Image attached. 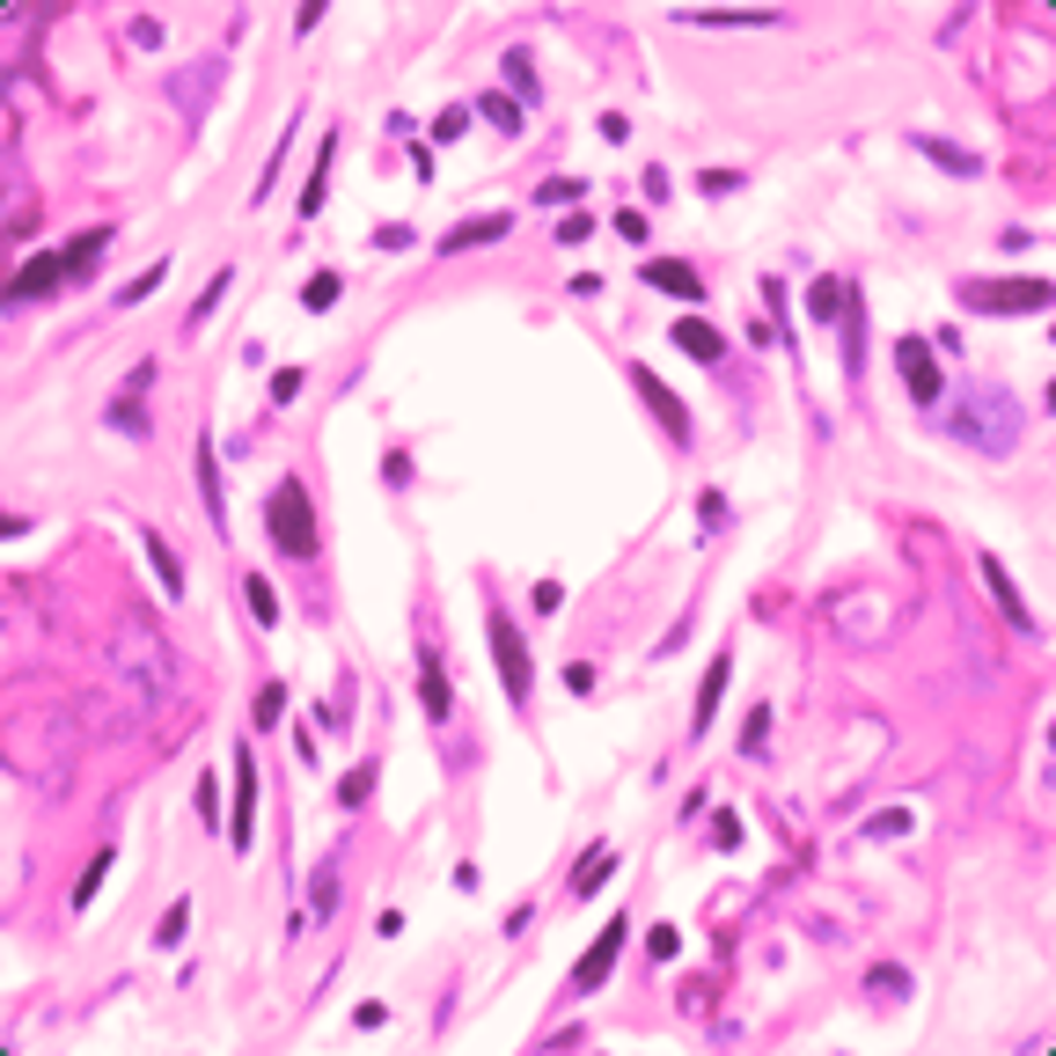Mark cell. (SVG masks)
<instances>
[{
    "label": "cell",
    "instance_id": "cell-1",
    "mask_svg": "<svg viewBox=\"0 0 1056 1056\" xmlns=\"http://www.w3.org/2000/svg\"><path fill=\"white\" fill-rule=\"evenodd\" d=\"M939 426L954 433V441H968L976 455H1006L1012 441H1020V404H1012L1006 390H961L947 411H939Z\"/></svg>",
    "mask_w": 1056,
    "mask_h": 1056
},
{
    "label": "cell",
    "instance_id": "cell-2",
    "mask_svg": "<svg viewBox=\"0 0 1056 1056\" xmlns=\"http://www.w3.org/2000/svg\"><path fill=\"white\" fill-rule=\"evenodd\" d=\"M111 668H118L148 705H162V697L176 689V653H170V639L154 631L148 616H125V624H118V639H111Z\"/></svg>",
    "mask_w": 1056,
    "mask_h": 1056
},
{
    "label": "cell",
    "instance_id": "cell-3",
    "mask_svg": "<svg viewBox=\"0 0 1056 1056\" xmlns=\"http://www.w3.org/2000/svg\"><path fill=\"white\" fill-rule=\"evenodd\" d=\"M265 529H271V550H279V558H316V507H309V485H301V477L271 485Z\"/></svg>",
    "mask_w": 1056,
    "mask_h": 1056
},
{
    "label": "cell",
    "instance_id": "cell-4",
    "mask_svg": "<svg viewBox=\"0 0 1056 1056\" xmlns=\"http://www.w3.org/2000/svg\"><path fill=\"white\" fill-rule=\"evenodd\" d=\"M968 316H1042L1056 301L1049 279H961L954 287Z\"/></svg>",
    "mask_w": 1056,
    "mask_h": 1056
},
{
    "label": "cell",
    "instance_id": "cell-5",
    "mask_svg": "<svg viewBox=\"0 0 1056 1056\" xmlns=\"http://www.w3.org/2000/svg\"><path fill=\"white\" fill-rule=\"evenodd\" d=\"M485 631H491V661H499V683H507V697H514L521 712H529L536 668H529V639H521V624H514L507 610H491V616H485Z\"/></svg>",
    "mask_w": 1056,
    "mask_h": 1056
},
{
    "label": "cell",
    "instance_id": "cell-6",
    "mask_svg": "<svg viewBox=\"0 0 1056 1056\" xmlns=\"http://www.w3.org/2000/svg\"><path fill=\"white\" fill-rule=\"evenodd\" d=\"M624 939H631V917H610L602 925V939H594L588 954H580V968H572V998H588V990H602L616 968V954H624Z\"/></svg>",
    "mask_w": 1056,
    "mask_h": 1056
},
{
    "label": "cell",
    "instance_id": "cell-7",
    "mask_svg": "<svg viewBox=\"0 0 1056 1056\" xmlns=\"http://www.w3.org/2000/svg\"><path fill=\"white\" fill-rule=\"evenodd\" d=\"M228 74V59L221 51H206L198 67H184V74H170V103L184 111V118H206V103H213V89H221Z\"/></svg>",
    "mask_w": 1056,
    "mask_h": 1056
},
{
    "label": "cell",
    "instance_id": "cell-8",
    "mask_svg": "<svg viewBox=\"0 0 1056 1056\" xmlns=\"http://www.w3.org/2000/svg\"><path fill=\"white\" fill-rule=\"evenodd\" d=\"M895 368H903V390L917 396L925 411H939V360H932V345L903 338V345H895Z\"/></svg>",
    "mask_w": 1056,
    "mask_h": 1056
},
{
    "label": "cell",
    "instance_id": "cell-9",
    "mask_svg": "<svg viewBox=\"0 0 1056 1056\" xmlns=\"http://www.w3.org/2000/svg\"><path fill=\"white\" fill-rule=\"evenodd\" d=\"M976 572H983V588H990V602H998V616H1006V624H1012V631H1020V639H1034L1042 624H1034V610H1028V602H1020V588H1012V572L998 566L990 550H983V558H976Z\"/></svg>",
    "mask_w": 1056,
    "mask_h": 1056
},
{
    "label": "cell",
    "instance_id": "cell-10",
    "mask_svg": "<svg viewBox=\"0 0 1056 1056\" xmlns=\"http://www.w3.org/2000/svg\"><path fill=\"white\" fill-rule=\"evenodd\" d=\"M228 836H235V851H250V836H257V756L250 749H235V814H228Z\"/></svg>",
    "mask_w": 1056,
    "mask_h": 1056
},
{
    "label": "cell",
    "instance_id": "cell-11",
    "mask_svg": "<svg viewBox=\"0 0 1056 1056\" xmlns=\"http://www.w3.org/2000/svg\"><path fill=\"white\" fill-rule=\"evenodd\" d=\"M59 279H74V265H67V250H37L23 271H15V301H37V294H51Z\"/></svg>",
    "mask_w": 1056,
    "mask_h": 1056
},
{
    "label": "cell",
    "instance_id": "cell-12",
    "mask_svg": "<svg viewBox=\"0 0 1056 1056\" xmlns=\"http://www.w3.org/2000/svg\"><path fill=\"white\" fill-rule=\"evenodd\" d=\"M646 287H653V294H675V301H705V279H697V265H683V257H646Z\"/></svg>",
    "mask_w": 1056,
    "mask_h": 1056
},
{
    "label": "cell",
    "instance_id": "cell-13",
    "mask_svg": "<svg viewBox=\"0 0 1056 1056\" xmlns=\"http://www.w3.org/2000/svg\"><path fill=\"white\" fill-rule=\"evenodd\" d=\"M192 463H198V491H206V514H213V529H228V491H221V448H213V433H198Z\"/></svg>",
    "mask_w": 1056,
    "mask_h": 1056
},
{
    "label": "cell",
    "instance_id": "cell-14",
    "mask_svg": "<svg viewBox=\"0 0 1056 1056\" xmlns=\"http://www.w3.org/2000/svg\"><path fill=\"white\" fill-rule=\"evenodd\" d=\"M909 148L925 154V162H939V170H954V176H983V154H968V148H954V140H939V132H917Z\"/></svg>",
    "mask_w": 1056,
    "mask_h": 1056
},
{
    "label": "cell",
    "instance_id": "cell-15",
    "mask_svg": "<svg viewBox=\"0 0 1056 1056\" xmlns=\"http://www.w3.org/2000/svg\"><path fill=\"white\" fill-rule=\"evenodd\" d=\"M727 675H734V661L719 653V661L705 668V689H697V712H689V734H705V727H712V719H719V697H727Z\"/></svg>",
    "mask_w": 1056,
    "mask_h": 1056
},
{
    "label": "cell",
    "instance_id": "cell-16",
    "mask_svg": "<svg viewBox=\"0 0 1056 1056\" xmlns=\"http://www.w3.org/2000/svg\"><path fill=\"white\" fill-rule=\"evenodd\" d=\"M140 543H148V558H154V580H162V594H170V602H184V558H176L170 543H162V529H140Z\"/></svg>",
    "mask_w": 1056,
    "mask_h": 1056
},
{
    "label": "cell",
    "instance_id": "cell-17",
    "mask_svg": "<svg viewBox=\"0 0 1056 1056\" xmlns=\"http://www.w3.org/2000/svg\"><path fill=\"white\" fill-rule=\"evenodd\" d=\"M507 228H514V213H477V221H455L441 235V250H469V243H499V235H507Z\"/></svg>",
    "mask_w": 1056,
    "mask_h": 1056
},
{
    "label": "cell",
    "instance_id": "cell-18",
    "mask_svg": "<svg viewBox=\"0 0 1056 1056\" xmlns=\"http://www.w3.org/2000/svg\"><path fill=\"white\" fill-rule=\"evenodd\" d=\"M639 396L653 404V418L668 426V441H689V411H683V404H675V396H668V390H661V382H653L646 368H639Z\"/></svg>",
    "mask_w": 1056,
    "mask_h": 1056
},
{
    "label": "cell",
    "instance_id": "cell-19",
    "mask_svg": "<svg viewBox=\"0 0 1056 1056\" xmlns=\"http://www.w3.org/2000/svg\"><path fill=\"white\" fill-rule=\"evenodd\" d=\"M418 697H426V719H448V712H455V689H448V675H441V661H433V653H418Z\"/></svg>",
    "mask_w": 1056,
    "mask_h": 1056
},
{
    "label": "cell",
    "instance_id": "cell-20",
    "mask_svg": "<svg viewBox=\"0 0 1056 1056\" xmlns=\"http://www.w3.org/2000/svg\"><path fill=\"white\" fill-rule=\"evenodd\" d=\"M499 81H507V96H514V103H536L543 96V89H536V59H529V51H499Z\"/></svg>",
    "mask_w": 1056,
    "mask_h": 1056
},
{
    "label": "cell",
    "instance_id": "cell-21",
    "mask_svg": "<svg viewBox=\"0 0 1056 1056\" xmlns=\"http://www.w3.org/2000/svg\"><path fill=\"white\" fill-rule=\"evenodd\" d=\"M675 345H683L689 360H705V368H712L719 352H727V338H719L712 323H697V316H683V323H675Z\"/></svg>",
    "mask_w": 1056,
    "mask_h": 1056
},
{
    "label": "cell",
    "instance_id": "cell-22",
    "mask_svg": "<svg viewBox=\"0 0 1056 1056\" xmlns=\"http://www.w3.org/2000/svg\"><path fill=\"white\" fill-rule=\"evenodd\" d=\"M610 873H616V844H594L588 859L572 866V895H594V887L610 881Z\"/></svg>",
    "mask_w": 1056,
    "mask_h": 1056
},
{
    "label": "cell",
    "instance_id": "cell-23",
    "mask_svg": "<svg viewBox=\"0 0 1056 1056\" xmlns=\"http://www.w3.org/2000/svg\"><path fill=\"white\" fill-rule=\"evenodd\" d=\"M844 301H851L844 279H814V287H808V323H836V316H844Z\"/></svg>",
    "mask_w": 1056,
    "mask_h": 1056
},
{
    "label": "cell",
    "instance_id": "cell-24",
    "mask_svg": "<svg viewBox=\"0 0 1056 1056\" xmlns=\"http://www.w3.org/2000/svg\"><path fill=\"white\" fill-rule=\"evenodd\" d=\"M148 382H154V368L132 374V390H125L118 404H111V426H125V433H148V411H140V390H148Z\"/></svg>",
    "mask_w": 1056,
    "mask_h": 1056
},
{
    "label": "cell",
    "instance_id": "cell-25",
    "mask_svg": "<svg viewBox=\"0 0 1056 1056\" xmlns=\"http://www.w3.org/2000/svg\"><path fill=\"white\" fill-rule=\"evenodd\" d=\"M330 154H338V132H323V148H316V176L301 184V213H309V221L323 213V176H330Z\"/></svg>",
    "mask_w": 1056,
    "mask_h": 1056
},
{
    "label": "cell",
    "instance_id": "cell-26",
    "mask_svg": "<svg viewBox=\"0 0 1056 1056\" xmlns=\"http://www.w3.org/2000/svg\"><path fill=\"white\" fill-rule=\"evenodd\" d=\"M683 30H770L778 15H763V8H749V15H675Z\"/></svg>",
    "mask_w": 1056,
    "mask_h": 1056
},
{
    "label": "cell",
    "instance_id": "cell-27",
    "mask_svg": "<svg viewBox=\"0 0 1056 1056\" xmlns=\"http://www.w3.org/2000/svg\"><path fill=\"white\" fill-rule=\"evenodd\" d=\"M338 294H345L338 271H309V287H301V309H309V316H323V309H330Z\"/></svg>",
    "mask_w": 1056,
    "mask_h": 1056
},
{
    "label": "cell",
    "instance_id": "cell-28",
    "mask_svg": "<svg viewBox=\"0 0 1056 1056\" xmlns=\"http://www.w3.org/2000/svg\"><path fill=\"white\" fill-rule=\"evenodd\" d=\"M162 279H170V265H162V257H154V265L140 271V279H125V287H118V294H111V301H118V309H140V301H148L154 287H162Z\"/></svg>",
    "mask_w": 1056,
    "mask_h": 1056
},
{
    "label": "cell",
    "instance_id": "cell-29",
    "mask_svg": "<svg viewBox=\"0 0 1056 1056\" xmlns=\"http://www.w3.org/2000/svg\"><path fill=\"white\" fill-rule=\"evenodd\" d=\"M477 118H491L499 132H521V103L507 89H491V96H477Z\"/></svg>",
    "mask_w": 1056,
    "mask_h": 1056
},
{
    "label": "cell",
    "instance_id": "cell-30",
    "mask_svg": "<svg viewBox=\"0 0 1056 1056\" xmlns=\"http://www.w3.org/2000/svg\"><path fill=\"white\" fill-rule=\"evenodd\" d=\"M580 198H588V176H550L536 192V206H580Z\"/></svg>",
    "mask_w": 1056,
    "mask_h": 1056
},
{
    "label": "cell",
    "instance_id": "cell-31",
    "mask_svg": "<svg viewBox=\"0 0 1056 1056\" xmlns=\"http://www.w3.org/2000/svg\"><path fill=\"white\" fill-rule=\"evenodd\" d=\"M192 932V903H184V895H176L170 909H162V925H154V947H176V939Z\"/></svg>",
    "mask_w": 1056,
    "mask_h": 1056
},
{
    "label": "cell",
    "instance_id": "cell-32",
    "mask_svg": "<svg viewBox=\"0 0 1056 1056\" xmlns=\"http://www.w3.org/2000/svg\"><path fill=\"white\" fill-rule=\"evenodd\" d=\"M243 594H250V616H257V624H279V594H271V580H257V572H250Z\"/></svg>",
    "mask_w": 1056,
    "mask_h": 1056
},
{
    "label": "cell",
    "instance_id": "cell-33",
    "mask_svg": "<svg viewBox=\"0 0 1056 1056\" xmlns=\"http://www.w3.org/2000/svg\"><path fill=\"white\" fill-rule=\"evenodd\" d=\"M103 881H111V851H96V859H89V873L74 881V909L96 903V887H103Z\"/></svg>",
    "mask_w": 1056,
    "mask_h": 1056
},
{
    "label": "cell",
    "instance_id": "cell-34",
    "mask_svg": "<svg viewBox=\"0 0 1056 1056\" xmlns=\"http://www.w3.org/2000/svg\"><path fill=\"white\" fill-rule=\"evenodd\" d=\"M250 719H257V727H279V719H287V689L265 683V689H257V705H250Z\"/></svg>",
    "mask_w": 1056,
    "mask_h": 1056
},
{
    "label": "cell",
    "instance_id": "cell-35",
    "mask_svg": "<svg viewBox=\"0 0 1056 1056\" xmlns=\"http://www.w3.org/2000/svg\"><path fill=\"white\" fill-rule=\"evenodd\" d=\"M103 243H111V228H89V235H81V243L67 250V265H74V279H81V271H89V265H96V257H103Z\"/></svg>",
    "mask_w": 1056,
    "mask_h": 1056
},
{
    "label": "cell",
    "instance_id": "cell-36",
    "mask_svg": "<svg viewBox=\"0 0 1056 1056\" xmlns=\"http://www.w3.org/2000/svg\"><path fill=\"white\" fill-rule=\"evenodd\" d=\"M330 909H338V851L316 866V917H330Z\"/></svg>",
    "mask_w": 1056,
    "mask_h": 1056
},
{
    "label": "cell",
    "instance_id": "cell-37",
    "mask_svg": "<svg viewBox=\"0 0 1056 1056\" xmlns=\"http://www.w3.org/2000/svg\"><path fill=\"white\" fill-rule=\"evenodd\" d=\"M228 287H235V271H213V279H206V294L192 301V323H206V316H213V309H221V294H228Z\"/></svg>",
    "mask_w": 1056,
    "mask_h": 1056
},
{
    "label": "cell",
    "instance_id": "cell-38",
    "mask_svg": "<svg viewBox=\"0 0 1056 1056\" xmlns=\"http://www.w3.org/2000/svg\"><path fill=\"white\" fill-rule=\"evenodd\" d=\"M763 741H770V705L749 712V727H741V756H763Z\"/></svg>",
    "mask_w": 1056,
    "mask_h": 1056
},
{
    "label": "cell",
    "instance_id": "cell-39",
    "mask_svg": "<svg viewBox=\"0 0 1056 1056\" xmlns=\"http://www.w3.org/2000/svg\"><path fill=\"white\" fill-rule=\"evenodd\" d=\"M192 800H198V814H206L213 829H228V822H221V778H213V770L198 778V792H192Z\"/></svg>",
    "mask_w": 1056,
    "mask_h": 1056
},
{
    "label": "cell",
    "instance_id": "cell-40",
    "mask_svg": "<svg viewBox=\"0 0 1056 1056\" xmlns=\"http://www.w3.org/2000/svg\"><path fill=\"white\" fill-rule=\"evenodd\" d=\"M368 792H374V763H360L352 778H338V800H345V808H360Z\"/></svg>",
    "mask_w": 1056,
    "mask_h": 1056
},
{
    "label": "cell",
    "instance_id": "cell-41",
    "mask_svg": "<svg viewBox=\"0 0 1056 1056\" xmlns=\"http://www.w3.org/2000/svg\"><path fill=\"white\" fill-rule=\"evenodd\" d=\"M646 954H653V961H675V954H683V932H675V925H653V932H646Z\"/></svg>",
    "mask_w": 1056,
    "mask_h": 1056
},
{
    "label": "cell",
    "instance_id": "cell-42",
    "mask_svg": "<svg viewBox=\"0 0 1056 1056\" xmlns=\"http://www.w3.org/2000/svg\"><path fill=\"white\" fill-rule=\"evenodd\" d=\"M866 983H873V998H881V990H887V998H909V968H895V961H887V968H873Z\"/></svg>",
    "mask_w": 1056,
    "mask_h": 1056
},
{
    "label": "cell",
    "instance_id": "cell-43",
    "mask_svg": "<svg viewBox=\"0 0 1056 1056\" xmlns=\"http://www.w3.org/2000/svg\"><path fill=\"white\" fill-rule=\"evenodd\" d=\"M125 37H132L140 51H154V45H162V23H154V15H132V23H125Z\"/></svg>",
    "mask_w": 1056,
    "mask_h": 1056
},
{
    "label": "cell",
    "instance_id": "cell-44",
    "mask_svg": "<svg viewBox=\"0 0 1056 1056\" xmlns=\"http://www.w3.org/2000/svg\"><path fill=\"white\" fill-rule=\"evenodd\" d=\"M301 396V368H279L271 374V404H294Z\"/></svg>",
    "mask_w": 1056,
    "mask_h": 1056
},
{
    "label": "cell",
    "instance_id": "cell-45",
    "mask_svg": "<svg viewBox=\"0 0 1056 1056\" xmlns=\"http://www.w3.org/2000/svg\"><path fill=\"white\" fill-rule=\"evenodd\" d=\"M712 844H719V851H741V814H719V822H712Z\"/></svg>",
    "mask_w": 1056,
    "mask_h": 1056
},
{
    "label": "cell",
    "instance_id": "cell-46",
    "mask_svg": "<svg viewBox=\"0 0 1056 1056\" xmlns=\"http://www.w3.org/2000/svg\"><path fill=\"white\" fill-rule=\"evenodd\" d=\"M566 689H572V697H588V689H594V661H572L566 668Z\"/></svg>",
    "mask_w": 1056,
    "mask_h": 1056
},
{
    "label": "cell",
    "instance_id": "cell-47",
    "mask_svg": "<svg viewBox=\"0 0 1056 1056\" xmlns=\"http://www.w3.org/2000/svg\"><path fill=\"white\" fill-rule=\"evenodd\" d=\"M588 235H594V221H588V213H572V221H558V243H588Z\"/></svg>",
    "mask_w": 1056,
    "mask_h": 1056
},
{
    "label": "cell",
    "instance_id": "cell-48",
    "mask_svg": "<svg viewBox=\"0 0 1056 1056\" xmlns=\"http://www.w3.org/2000/svg\"><path fill=\"white\" fill-rule=\"evenodd\" d=\"M463 125H469V111H441V118H433V140H455Z\"/></svg>",
    "mask_w": 1056,
    "mask_h": 1056
},
{
    "label": "cell",
    "instance_id": "cell-49",
    "mask_svg": "<svg viewBox=\"0 0 1056 1056\" xmlns=\"http://www.w3.org/2000/svg\"><path fill=\"white\" fill-rule=\"evenodd\" d=\"M616 235H624V243H646V213H616Z\"/></svg>",
    "mask_w": 1056,
    "mask_h": 1056
},
{
    "label": "cell",
    "instance_id": "cell-50",
    "mask_svg": "<svg viewBox=\"0 0 1056 1056\" xmlns=\"http://www.w3.org/2000/svg\"><path fill=\"white\" fill-rule=\"evenodd\" d=\"M697 521H727V499H719V491H697Z\"/></svg>",
    "mask_w": 1056,
    "mask_h": 1056
}]
</instances>
